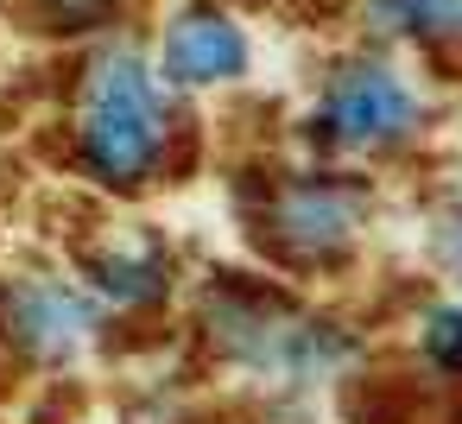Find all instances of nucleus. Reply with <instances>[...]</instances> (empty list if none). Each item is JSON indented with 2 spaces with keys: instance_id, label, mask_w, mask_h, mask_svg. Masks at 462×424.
Instances as JSON below:
<instances>
[{
  "instance_id": "6",
  "label": "nucleus",
  "mask_w": 462,
  "mask_h": 424,
  "mask_svg": "<svg viewBox=\"0 0 462 424\" xmlns=\"http://www.w3.org/2000/svg\"><path fill=\"white\" fill-rule=\"evenodd\" d=\"M374 20H380L386 32L462 39V0H374Z\"/></svg>"
},
{
  "instance_id": "3",
  "label": "nucleus",
  "mask_w": 462,
  "mask_h": 424,
  "mask_svg": "<svg viewBox=\"0 0 462 424\" xmlns=\"http://www.w3.org/2000/svg\"><path fill=\"white\" fill-rule=\"evenodd\" d=\"M171 83H222L247 70V39L222 20V14H184L165 39V64Z\"/></svg>"
},
{
  "instance_id": "8",
  "label": "nucleus",
  "mask_w": 462,
  "mask_h": 424,
  "mask_svg": "<svg viewBox=\"0 0 462 424\" xmlns=\"http://www.w3.org/2000/svg\"><path fill=\"white\" fill-rule=\"evenodd\" d=\"M108 7H115V0H45V14H51V26H64V32L102 26V20H108Z\"/></svg>"
},
{
  "instance_id": "4",
  "label": "nucleus",
  "mask_w": 462,
  "mask_h": 424,
  "mask_svg": "<svg viewBox=\"0 0 462 424\" xmlns=\"http://www.w3.org/2000/svg\"><path fill=\"white\" fill-rule=\"evenodd\" d=\"M7 323L26 348L39 355H64L83 329H89V310L64 291V285H20L14 304H7Z\"/></svg>"
},
{
  "instance_id": "5",
  "label": "nucleus",
  "mask_w": 462,
  "mask_h": 424,
  "mask_svg": "<svg viewBox=\"0 0 462 424\" xmlns=\"http://www.w3.org/2000/svg\"><path fill=\"white\" fill-rule=\"evenodd\" d=\"M279 235L304 253H336L355 235V197H342L329 184H304L279 203Z\"/></svg>"
},
{
  "instance_id": "9",
  "label": "nucleus",
  "mask_w": 462,
  "mask_h": 424,
  "mask_svg": "<svg viewBox=\"0 0 462 424\" xmlns=\"http://www.w3.org/2000/svg\"><path fill=\"white\" fill-rule=\"evenodd\" d=\"M430 355H437L443 367H462V317H456V310H443V317L430 323Z\"/></svg>"
},
{
  "instance_id": "7",
  "label": "nucleus",
  "mask_w": 462,
  "mask_h": 424,
  "mask_svg": "<svg viewBox=\"0 0 462 424\" xmlns=\"http://www.w3.org/2000/svg\"><path fill=\"white\" fill-rule=\"evenodd\" d=\"M102 285L115 298H152L159 291V260H108L102 266Z\"/></svg>"
},
{
  "instance_id": "10",
  "label": "nucleus",
  "mask_w": 462,
  "mask_h": 424,
  "mask_svg": "<svg viewBox=\"0 0 462 424\" xmlns=\"http://www.w3.org/2000/svg\"><path fill=\"white\" fill-rule=\"evenodd\" d=\"M443 253L462 266V216H449V228H443Z\"/></svg>"
},
{
  "instance_id": "1",
  "label": "nucleus",
  "mask_w": 462,
  "mask_h": 424,
  "mask_svg": "<svg viewBox=\"0 0 462 424\" xmlns=\"http://www.w3.org/2000/svg\"><path fill=\"white\" fill-rule=\"evenodd\" d=\"M77 134H83L89 171H102L108 184H140L152 171L159 140H165V115H159V89L134 51H115L89 70Z\"/></svg>"
},
{
  "instance_id": "2",
  "label": "nucleus",
  "mask_w": 462,
  "mask_h": 424,
  "mask_svg": "<svg viewBox=\"0 0 462 424\" xmlns=\"http://www.w3.org/2000/svg\"><path fill=\"white\" fill-rule=\"evenodd\" d=\"M418 102L386 70H342L329 89V127L342 140H399L411 127Z\"/></svg>"
}]
</instances>
